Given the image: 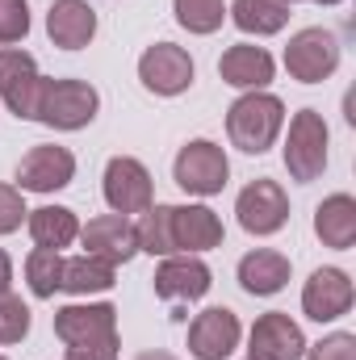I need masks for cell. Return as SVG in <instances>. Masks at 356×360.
<instances>
[{
	"mask_svg": "<svg viewBox=\"0 0 356 360\" xmlns=\"http://www.w3.org/2000/svg\"><path fill=\"white\" fill-rule=\"evenodd\" d=\"M139 252L147 256H201L222 248V218L210 205H151L134 222Z\"/></svg>",
	"mask_w": 356,
	"mask_h": 360,
	"instance_id": "1",
	"label": "cell"
},
{
	"mask_svg": "<svg viewBox=\"0 0 356 360\" xmlns=\"http://www.w3.org/2000/svg\"><path fill=\"white\" fill-rule=\"evenodd\" d=\"M55 335L68 344L63 360H117V306H63L55 310Z\"/></svg>",
	"mask_w": 356,
	"mask_h": 360,
	"instance_id": "2",
	"label": "cell"
},
{
	"mask_svg": "<svg viewBox=\"0 0 356 360\" xmlns=\"http://www.w3.org/2000/svg\"><path fill=\"white\" fill-rule=\"evenodd\" d=\"M281 126H285V105L272 92H243L227 109V134L248 155H265L268 147L276 143Z\"/></svg>",
	"mask_w": 356,
	"mask_h": 360,
	"instance_id": "3",
	"label": "cell"
},
{
	"mask_svg": "<svg viewBox=\"0 0 356 360\" xmlns=\"http://www.w3.org/2000/svg\"><path fill=\"white\" fill-rule=\"evenodd\" d=\"M96 109H101V96L84 80H42L34 122L51 126V130H84L96 117Z\"/></svg>",
	"mask_w": 356,
	"mask_h": 360,
	"instance_id": "4",
	"label": "cell"
},
{
	"mask_svg": "<svg viewBox=\"0 0 356 360\" xmlns=\"http://www.w3.org/2000/svg\"><path fill=\"white\" fill-rule=\"evenodd\" d=\"M285 168L298 184H310V180L323 176V168H327V122L319 109H298L289 117Z\"/></svg>",
	"mask_w": 356,
	"mask_h": 360,
	"instance_id": "5",
	"label": "cell"
},
{
	"mask_svg": "<svg viewBox=\"0 0 356 360\" xmlns=\"http://www.w3.org/2000/svg\"><path fill=\"white\" fill-rule=\"evenodd\" d=\"M336 68H340V38L331 30L310 25V30H298L289 38V46H285V72L298 84H319Z\"/></svg>",
	"mask_w": 356,
	"mask_h": 360,
	"instance_id": "6",
	"label": "cell"
},
{
	"mask_svg": "<svg viewBox=\"0 0 356 360\" xmlns=\"http://www.w3.org/2000/svg\"><path fill=\"white\" fill-rule=\"evenodd\" d=\"M172 176L193 197H214V193L227 188V176H231L227 151L218 143H210V139H193V143L180 147L177 164H172Z\"/></svg>",
	"mask_w": 356,
	"mask_h": 360,
	"instance_id": "7",
	"label": "cell"
},
{
	"mask_svg": "<svg viewBox=\"0 0 356 360\" xmlns=\"http://www.w3.org/2000/svg\"><path fill=\"white\" fill-rule=\"evenodd\" d=\"M42 80H46V76H38V63H34L30 51H21V46H0V101L8 105L13 117L34 122L38 96H42Z\"/></svg>",
	"mask_w": 356,
	"mask_h": 360,
	"instance_id": "8",
	"label": "cell"
},
{
	"mask_svg": "<svg viewBox=\"0 0 356 360\" xmlns=\"http://www.w3.org/2000/svg\"><path fill=\"white\" fill-rule=\"evenodd\" d=\"M105 201L113 214H143L155 205V188H151V172L134 160V155H113L105 164Z\"/></svg>",
	"mask_w": 356,
	"mask_h": 360,
	"instance_id": "9",
	"label": "cell"
},
{
	"mask_svg": "<svg viewBox=\"0 0 356 360\" xmlns=\"http://www.w3.org/2000/svg\"><path fill=\"white\" fill-rule=\"evenodd\" d=\"M139 80H143V89L155 92V96H180L193 84V59L177 42H155L139 59Z\"/></svg>",
	"mask_w": 356,
	"mask_h": 360,
	"instance_id": "10",
	"label": "cell"
},
{
	"mask_svg": "<svg viewBox=\"0 0 356 360\" xmlns=\"http://www.w3.org/2000/svg\"><path fill=\"white\" fill-rule=\"evenodd\" d=\"M239 226L248 235H276L289 222V197L276 180H252L235 201Z\"/></svg>",
	"mask_w": 356,
	"mask_h": 360,
	"instance_id": "11",
	"label": "cell"
},
{
	"mask_svg": "<svg viewBox=\"0 0 356 360\" xmlns=\"http://www.w3.org/2000/svg\"><path fill=\"white\" fill-rule=\"evenodd\" d=\"M352 276L344 269H314L302 285V310L314 323H336L352 310Z\"/></svg>",
	"mask_w": 356,
	"mask_h": 360,
	"instance_id": "12",
	"label": "cell"
},
{
	"mask_svg": "<svg viewBox=\"0 0 356 360\" xmlns=\"http://www.w3.org/2000/svg\"><path fill=\"white\" fill-rule=\"evenodd\" d=\"M302 356H306V335L289 314L268 310V314L256 319V327L248 335V360H302Z\"/></svg>",
	"mask_w": 356,
	"mask_h": 360,
	"instance_id": "13",
	"label": "cell"
},
{
	"mask_svg": "<svg viewBox=\"0 0 356 360\" xmlns=\"http://www.w3.org/2000/svg\"><path fill=\"white\" fill-rule=\"evenodd\" d=\"M76 176V155L68 147H34L17 164V188L21 193H59Z\"/></svg>",
	"mask_w": 356,
	"mask_h": 360,
	"instance_id": "14",
	"label": "cell"
},
{
	"mask_svg": "<svg viewBox=\"0 0 356 360\" xmlns=\"http://www.w3.org/2000/svg\"><path fill=\"white\" fill-rule=\"evenodd\" d=\"M239 335H243L239 314L227 310V306H210L189 327V352L197 360H227L239 348Z\"/></svg>",
	"mask_w": 356,
	"mask_h": 360,
	"instance_id": "15",
	"label": "cell"
},
{
	"mask_svg": "<svg viewBox=\"0 0 356 360\" xmlns=\"http://www.w3.org/2000/svg\"><path fill=\"white\" fill-rule=\"evenodd\" d=\"M80 239L89 248V256L105 260V264H126L139 256V231L126 214H101V218H89V226H80Z\"/></svg>",
	"mask_w": 356,
	"mask_h": 360,
	"instance_id": "16",
	"label": "cell"
},
{
	"mask_svg": "<svg viewBox=\"0 0 356 360\" xmlns=\"http://www.w3.org/2000/svg\"><path fill=\"white\" fill-rule=\"evenodd\" d=\"M210 285H214L210 281V269L197 256H164V264L155 269V293L164 302H177V306L205 297Z\"/></svg>",
	"mask_w": 356,
	"mask_h": 360,
	"instance_id": "17",
	"label": "cell"
},
{
	"mask_svg": "<svg viewBox=\"0 0 356 360\" xmlns=\"http://www.w3.org/2000/svg\"><path fill=\"white\" fill-rule=\"evenodd\" d=\"M272 72H276L272 55H268L265 46H252V42L227 46L222 59H218V76H222V84L243 89V92H265L268 84H272Z\"/></svg>",
	"mask_w": 356,
	"mask_h": 360,
	"instance_id": "18",
	"label": "cell"
},
{
	"mask_svg": "<svg viewBox=\"0 0 356 360\" xmlns=\"http://www.w3.org/2000/svg\"><path fill=\"white\" fill-rule=\"evenodd\" d=\"M46 34L55 46L63 51H80L89 46L92 34H96V13H92L89 0H55L51 13H46Z\"/></svg>",
	"mask_w": 356,
	"mask_h": 360,
	"instance_id": "19",
	"label": "cell"
},
{
	"mask_svg": "<svg viewBox=\"0 0 356 360\" xmlns=\"http://www.w3.org/2000/svg\"><path fill=\"white\" fill-rule=\"evenodd\" d=\"M314 235L323 239V248H336V252H348L356 243V201L348 193H331L327 201H319Z\"/></svg>",
	"mask_w": 356,
	"mask_h": 360,
	"instance_id": "20",
	"label": "cell"
},
{
	"mask_svg": "<svg viewBox=\"0 0 356 360\" xmlns=\"http://www.w3.org/2000/svg\"><path fill=\"white\" fill-rule=\"evenodd\" d=\"M289 281V256L272 252V248H256L239 260V285L252 293V297H272L281 293Z\"/></svg>",
	"mask_w": 356,
	"mask_h": 360,
	"instance_id": "21",
	"label": "cell"
},
{
	"mask_svg": "<svg viewBox=\"0 0 356 360\" xmlns=\"http://www.w3.org/2000/svg\"><path fill=\"white\" fill-rule=\"evenodd\" d=\"M25 222H30V239H34V248L63 252V248H72V243L80 239V218H76V210H68V205H42V210H30Z\"/></svg>",
	"mask_w": 356,
	"mask_h": 360,
	"instance_id": "22",
	"label": "cell"
},
{
	"mask_svg": "<svg viewBox=\"0 0 356 360\" xmlns=\"http://www.w3.org/2000/svg\"><path fill=\"white\" fill-rule=\"evenodd\" d=\"M113 264H105V260H96V256H72V260H63V276H59V289H68V293H76V297H89V293H105V289H113Z\"/></svg>",
	"mask_w": 356,
	"mask_h": 360,
	"instance_id": "23",
	"label": "cell"
},
{
	"mask_svg": "<svg viewBox=\"0 0 356 360\" xmlns=\"http://www.w3.org/2000/svg\"><path fill=\"white\" fill-rule=\"evenodd\" d=\"M231 21H235L243 34L265 38V34L285 30L289 4H285V0H235V4H231Z\"/></svg>",
	"mask_w": 356,
	"mask_h": 360,
	"instance_id": "24",
	"label": "cell"
},
{
	"mask_svg": "<svg viewBox=\"0 0 356 360\" xmlns=\"http://www.w3.org/2000/svg\"><path fill=\"white\" fill-rule=\"evenodd\" d=\"M59 276H63V256H59V252H51V248H34V252L25 256V285H30L34 297H42V302L55 297Z\"/></svg>",
	"mask_w": 356,
	"mask_h": 360,
	"instance_id": "25",
	"label": "cell"
},
{
	"mask_svg": "<svg viewBox=\"0 0 356 360\" xmlns=\"http://www.w3.org/2000/svg\"><path fill=\"white\" fill-rule=\"evenodd\" d=\"M172 13L189 34H214L227 17V0H172Z\"/></svg>",
	"mask_w": 356,
	"mask_h": 360,
	"instance_id": "26",
	"label": "cell"
},
{
	"mask_svg": "<svg viewBox=\"0 0 356 360\" xmlns=\"http://www.w3.org/2000/svg\"><path fill=\"white\" fill-rule=\"evenodd\" d=\"M30 335V306L17 293H0V348L4 344H21Z\"/></svg>",
	"mask_w": 356,
	"mask_h": 360,
	"instance_id": "27",
	"label": "cell"
},
{
	"mask_svg": "<svg viewBox=\"0 0 356 360\" xmlns=\"http://www.w3.org/2000/svg\"><path fill=\"white\" fill-rule=\"evenodd\" d=\"M30 34V4L25 0H0V46H13Z\"/></svg>",
	"mask_w": 356,
	"mask_h": 360,
	"instance_id": "28",
	"label": "cell"
},
{
	"mask_svg": "<svg viewBox=\"0 0 356 360\" xmlns=\"http://www.w3.org/2000/svg\"><path fill=\"white\" fill-rule=\"evenodd\" d=\"M25 197H21V188L17 184H0V235H13V231H21V222H25Z\"/></svg>",
	"mask_w": 356,
	"mask_h": 360,
	"instance_id": "29",
	"label": "cell"
},
{
	"mask_svg": "<svg viewBox=\"0 0 356 360\" xmlns=\"http://www.w3.org/2000/svg\"><path fill=\"white\" fill-rule=\"evenodd\" d=\"M306 356H310V360H356V335H348V331H336V335L319 340L314 348L306 344Z\"/></svg>",
	"mask_w": 356,
	"mask_h": 360,
	"instance_id": "30",
	"label": "cell"
},
{
	"mask_svg": "<svg viewBox=\"0 0 356 360\" xmlns=\"http://www.w3.org/2000/svg\"><path fill=\"white\" fill-rule=\"evenodd\" d=\"M8 281H13V260H8V252L0 248V293L8 289Z\"/></svg>",
	"mask_w": 356,
	"mask_h": 360,
	"instance_id": "31",
	"label": "cell"
},
{
	"mask_svg": "<svg viewBox=\"0 0 356 360\" xmlns=\"http://www.w3.org/2000/svg\"><path fill=\"white\" fill-rule=\"evenodd\" d=\"M134 360H177L172 352H139Z\"/></svg>",
	"mask_w": 356,
	"mask_h": 360,
	"instance_id": "32",
	"label": "cell"
},
{
	"mask_svg": "<svg viewBox=\"0 0 356 360\" xmlns=\"http://www.w3.org/2000/svg\"><path fill=\"white\" fill-rule=\"evenodd\" d=\"M314 4H340V0H314Z\"/></svg>",
	"mask_w": 356,
	"mask_h": 360,
	"instance_id": "33",
	"label": "cell"
},
{
	"mask_svg": "<svg viewBox=\"0 0 356 360\" xmlns=\"http://www.w3.org/2000/svg\"><path fill=\"white\" fill-rule=\"evenodd\" d=\"M285 4H293V0H285Z\"/></svg>",
	"mask_w": 356,
	"mask_h": 360,
	"instance_id": "34",
	"label": "cell"
},
{
	"mask_svg": "<svg viewBox=\"0 0 356 360\" xmlns=\"http://www.w3.org/2000/svg\"><path fill=\"white\" fill-rule=\"evenodd\" d=\"M0 360H4V356H0Z\"/></svg>",
	"mask_w": 356,
	"mask_h": 360,
	"instance_id": "35",
	"label": "cell"
}]
</instances>
